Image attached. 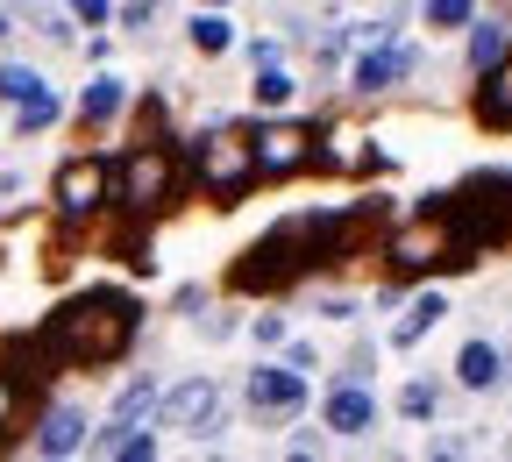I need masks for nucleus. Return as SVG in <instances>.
<instances>
[{
	"label": "nucleus",
	"mask_w": 512,
	"mask_h": 462,
	"mask_svg": "<svg viewBox=\"0 0 512 462\" xmlns=\"http://www.w3.org/2000/svg\"><path fill=\"white\" fill-rule=\"evenodd\" d=\"M128 335H136V306L121 292H86L50 320V356L64 363H107Z\"/></svg>",
	"instance_id": "1"
},
{
	"label": "nucleus",
	"mask_w": 512,
	"mask_h": 462,
	"mask_svg": "<svg viewBox=\"0 0 512 462\" xmlns=\"http://www.w3.org/2000/svg\"><path fill=\"white\" fill-rule=\"evenodd\" d=\"M477 114H484L491 128H512V57H498V64H491V79H484V100H477Z\"/></svg>",
	"instance_id": "12"
},
{
	"label": "nucleus",
	"mask_w": 512,
	"mask_h": 462,
	"mask_svg": "<svg viewBox=\"0 0 512 462\" xmlns=\"http://www.w3.org/2000/svg\"><path fill=\"white\" fill-rule=\"evenodd\" d=\"M207 8H228V0H207Z\"/></svg>",
	"instance_id": "27"
},
{
	"label": "nucleus",
	"mask_w": 512,
	"mask_h": 462,
	"mask_svg": "<svg viewBox=\"0 0 512 462\" xmlns=\"http://www.w3.org/2000/svg\"><path fill=\"white\" fill-rule=\"evenodd\" d=\"M100 200H107V164H93V157L64 164V178H57V207L72 214V221H86Z\"/></svg>",
	"instance_id": "8"
},
{
	"label": "nucleus",
	"mask_w": 512,
	"mask_h": 462,
	"mask_svg": "<svg viewBox=\"0 0 512 462\" xmlns=\"http://www.w3.org/2000/svg\"><path fill=\"white\" fill-rule=\"evenodd\" d=\"M256 100H264V107H278V100H292V79L278 72V64H264V79H256Z\"/></svg>",
	"instance_id": "23"
},
{
	"label": "nucleus",
	"mask_w": 512,
	"mask_h": 462,
	"mask_svg": "<svg viewBox=\"0 0 512 462\" xmlns=\"http://www.w3.org/2000/svg\"><path fill=\"white\" fill-rule=\"evenodd\" d=\"M406 72H413V50L406 43H384V50H370L356 64V93H384V86H399Z\"/></svg>",
	"instance_id": "10"
},
{
	"label": "nucleus",
	"mask_w": 512,
	"mask_h": 462,
	"mask_svg": "<svg viewBox=\"0 0 512 462\" xmlns=\"http://www.w3.org/2000/svg\"><path fill=\"white\" fill-rule=\"evenodd\" d=\"M470 15H477V0H427V22L434 29H463Z\"/></svg>",
	"instance_id": "20"
},
{
	"label": "nucleus",
	"mask_w": 512,
	"mask_h": 462,
	"mask_svg": "<svg viewBox=\"0 0 512 462\" xmlns=\"http://www.w3.org/2000/svg\"><path fill=\"white\" fill-rule=\"evenodd\" d=\"M36 448H43V455H79V448H86V420H79L72 406L50 413V420H43V434H36Z\"/></svg>",
	"instance_id": "13"
},
{
	"label": "nucleus",
	"mask_w": 512,
	"mask_h": 462,
	"mask_svg": "<svg viewBox=\"0 0 512 462\" xmlns=\"http://www.w3.org/2000/svg\"><path fill=\"white\" fill-rule=\"evenodd\" d=\"M107 8H114V0H72V15H79V22H107Z\"/></svg>",
	"instance_id": "25"
},
{
	"label": "nucleus",
	"mask_w": 512,
	"mask_h": 462,
	"mask_svg": "<svg viewBox=\"0 0 512 462\" xmlns=\"http://www.w3.org/2000/svg\"><path fill=\"white\" fill-rule=\"evenodd\" d=\"M57 121V100H50V86L36 93V100H22V136H36V128H50Z\"/></svg>",
	"instance_id": "22"
},
{
	"label": "nucleus",
	"mask_w": 512,
	"mask_h": 462,
	"mask_svg": "<svg viewBox=\"0 0 512 462\" xmlns=\"http://www.w3.org/2000/svg\"><path fill=\"white\" fill-rule=\"evenodd\" d=\"M8 413H15V384L0 377V427H8Z\"/></svg>",
	"instance_id": "26"
},
{
	"label": "nucleus",
	"mask_w": 512,
	"mask_h": 462,
	"mask_svg": "<svg viewBox=\"0 0 512 462\" xmlns=\"http://www.w3.org/2000/svg\"><path fill=\"white\" fill-rule=\"evenodd\" d=\"M306 242H320V228H278L271 242H256V249L242 256V271H235V285H242V292H264V285L292 278L299 263H306Z\"/></svg>",
	"instance_id": "4"
},
{
	"label": "nucleus",
	"mask_w": 512,
	"mask_h": 462,
	"mask_svg": "<svg viewBox=\"0 0 512 462\" xmlns=\"http://www.w3.org/2000/svg\"><path fill=\"white\" fill-rule=\"evenodd\" d=\"M143 413H157V384H150V377H136V384L114 399V427H136Z\"/></svg>",
	"instance_id": "16"
},
{
	"label": "nucleus",
	"mask_w": 512,
	"mask_h": 462,
	"mask_svg": "<svg viewBox=\"0 0 512 462\" xmlns=\"http://www.w3.org/2000/svg\"><path fill=\"white\" fill-rule=\"evenodd\" d=\"M214 413H221V391H214V377H185V384L157 391V420H164V427H207Z\"/></svg>",
	"instance_id": "6"
},
{
	"label": "nucleus",
	"mask_w": 512,
	"mask_h": 462,
	"mask_svg": "<svg viewBox=\"0 0 512 462\" xmlns=\"http://www.w3.org/2000/svg\"><path fill=\"white\" fill-rule=\"evenodd\" d=\"M456 377H463L470 391H484V384H498V349H491V342H470V349L456 356Z\"/></svg>",
	"instance_id": "14"
},
{
	"label": "nucleus",
	"mask_w": 512,
	"mask_h": 462,
	"mask_svg": "<svg viewBox=\"0 0 512 462\" xmlns=\"http://www.w3.org/2000/svg\"><path fill=\"white\" fill-rule=\"evenodd\" d=\"M0 36H8V22H0Z\"/></svg>",
	"instance_id": "28"
},
{
	"label": "nucleus",
	"mask_w": 512,
	"mask_h": 462,
	"mask_svg": "<svg viewBox=\"0 0 512 462\" xmlns=\"http://www.w3.org/2000/svg\"><path fill=\"white\" fill-rule=\"evenodd\" d=\"M114 185H121V207H128V214H157V207L171 200V185H178V157L157 150V143H143V150L121 157Z\"/></svg>",
	"instance_id": "3"
},
{
	"label": "nucleus",
	"mask_w": 512,
	"mask_h": 462,
	"mask_svg": "<svg viewBox=\"0 0 512 462\" xmlns=\"http://www.w3.org/2000/svg\"><path fill=\"white\" fill-rule=\"evenodd\" d=\"M456 249H463V235L448 228V221H413V228H399L392 263H399V271H434V263H448Z\"/></svg>",
	"instance_id": "5"
},
{
	"label": "nucleus",
	"mask_w": 512,
	"mask_h": 462,
	"mask_svg": "<svg viewBox=\"0 0 512 462\" xmlns=\"http://www.w3.org/2000/svg\"><path fill=\"white\" fill-rule=\"evenodd\" d=\"M79 107H86V121H114L121 114V79H93Z\"/></svg>",
	"instance_id": "17"
},
{
	"label": "nucleus",
	"mask_w": 512,
	"mask_h": 462,
	"mask_svg": "<svg viewBox=\"0 0 512 462\" xmlns=\"http://www.w3.org/2000/svg\"><path fill=\"white\" fill-rule=\"evenodd\" d=\"M498 57H505V29H498V22H477V29H470V64H484V72H491Z\"/></svg>",
	"instance_id": "18"
},
{
	"label": "nucleus",
	"mask_w": 512,
	"mask_h": 462,
	"mask_svg": "<svg viewBox=\"0 0 512 462\" xmlns=\"http://www.w3.org/2000/svg\"><path fill=\"white\" fill-rule=\"evenodd\" d=\"M441 313H448V306H441V292H427V299H413V313H406V320L392 327V342H399V349H413V342L427 335V327H434Z\"/></svg>",
	"instance_id": "15"
},
{
	"label": "nucleus",
	"mask_w": 512,
	"mask_h": 462,
	"mask_svg": "<svg viewBox=\"0 0 512 462\" xmlns=\"http://www.w3.org/2000/svg\"><path fill=\"white\" fill-rule=\"evenodd\" d=\"M256 171H271V178H285V171H299L306 157H313V136L299 121H271V128H256Z\"/></svg>",
	"instance_id": "7"
},
{
	"label": "nucleus",
	"mask_w": 512,
	"mask_h": 462,
	"mask_svg": "<svg viewBox=\"0 0 512 462\" xmlns=\"http://www.w3.org/2000/svg\"><path fill=\"white\" fill-rule=\"evenodd\" d=\"M36 93H43L36 72H22V64H0V100H15V107H22V100H36Z\"/></svg>",
	"instance_id": "19"
},
{
	"label": "nucleus",
	"mask_w": 512,
	"mask_h": 462,
	"mask_svg": "<svg viewBox=\"0 0 512 462\" xmlns=\"http://www.w3.org/2000/svg\"><path fill=\"white\" fill-rule=\"evenodd\" d=\"M370 413H377V406H370V391H363V384L328 391V427H335V434H363V427H370Z\"/></svg>",
	"instance_id": "11"
},
{
	"label": "nucleus",
	"mask_w": 512,
	"mask_h": 462,
	"mask_svg": "<svg viewBox=\"0 0 512 462\" xmlns=\"http://www.w3.org/2000/svg\"><path fill=\"white\" fill-rule=\"evenodd\" d=\"M399 413H413V420H420V413H434V391H427V384H413L406 399H399Z\"/></svg>",
	"instance_id": "24"
},
{
	"label": "nucleus",
	"mask_w": 512,
	"mask_h": 462,
	"mask_svg": "<svg viewBox=\"0 0 512 462\" xmlns=\"http://www.w3.org/2000/svg\"><path fill=\"white\" fill-rule=\"evenodd\" d=\"M192 171H200V185L214 192V200H235V192H249L256 178V143L249 136H235V128H214V136L192 150Z\"/></svg>",
	"instance_id": "2"
},
{
	"label": "nucleus",
	"mask_w": 512,
	"mask_h": 462,
	"mask_svg": "<svg viewBox=\"0 0 512 462\" xmlns=\"http://www.w3.org/2000/svg\"><path fill=\"white\" fill-rule=\"evenodd\" d=\"M192 43H200V50H214V57H221V50L235 43V29H228L221 15H200V22H192Z\"/></svg>",
	"instance_id": "21"
},
{
	"label": "nucleus",
	"mask_w": 512,
	"mask_h": 462,
	"mask_svg": "<svg viewBox=\"0 0 512 462\" xmlns=\"http://www.w3.org/2000/svg\"><path fill=\"white\" fill-rule=\"evenodd\" d=\"M249 406L271 413V420L299 413V406H306V377H292V370H256V377H249Z\"/></svg>",
	"instance_id": "9"
}]
</instances>
